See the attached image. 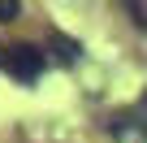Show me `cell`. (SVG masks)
<instances>
[{
    "mask_svg": "<svg viewBox=\"0 0 147 143\" xmlns=\"http://www.w3.org/2000/svg\"><path fill=\"white\" fill-rule=\"evenodd\" d=\"M113 143H147V96H138L130 108H117L108 117Z\"/></svg>",
    "mask_w": 147,
    "mask_h": 143,
    "instance_id": "cell-1",
    "label": "cell"
},
{
    "mask_svg": "<svg viewBox=\"0 0 147 143\" xmlns=\"http://www.w3.org/2000/svg\"><path fill=\"white\" fill-rule=\"evenodd\" d=\"M48 48H35V43H18V48H9V56H5V69L18 78V83H35L43 69H48Z\"/></svg>",
    "mask_w": 147,
    "mask_h": 143,
    "instance_id": "cell-2",
    "label": "cell"
},
{
    "mask_svg": "<svg viewBox=\"0 0 147 143\" xmlns=\"http://www.w3.org/2000/svg\"><path fill=\"white\" fill-rule=\"evenodd\" d=\"M48 56L61 61V65H78V61H82V43H78V39H69V35H52Z\"/></svg>",
    "mask_w": 147,
    "mask_h": 143,
    "instance_id": "cell-3",
    "label": "cell"
},
{
    "mask_svg": "<svg viewBox=\"0 0 147 143\" xmlns=\"http://www.w3.org/2000/svg\"><path fill=\"white\" fill-rule=\"evenodd\" d=\"M18 13H22L18 0H0V22H18Z\"/></svg>",
    "mask_w": 147,
    "mask_h": 143,
    "instance_id": "cell-4",
    "label": "cell"
},
{
    "mask_svg": "<svg viewBox=\"0 0 147 143\" xmlns=\"http://www.w3.org/2000/svg\"><path fill=\"white\" fill-rule=\"evenodd\" d=\"M5 56H9V48H0V65H5Z\"/></svg>",
    "mask_w": 147,
    "mask_h": 143,
    "instance_id": "cell-5",
    "label": "cell"
}]
</instances>
